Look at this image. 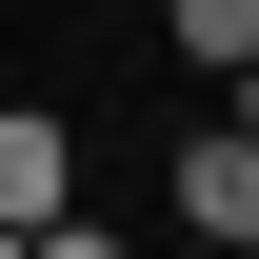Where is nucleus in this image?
Segmentation results:
<instances>
[{"mask_svg":"<svg viewBox=\"0 0 259 259\" xmlns=\"http://www.w3.org/2000/svg\"><path fill=\"white\" fill-rule=\"evenodd\" d=\"M60 199H80V140L40 120V100H0V220L40 239V220H60Z\"/></svg>","mask_w":259,"mask_h":259,"instance_id":"f257e3e1","label":"nucleus"},{"mask_svg":"<svg viewBox=\"0 0 259 259\" xmlns=\"http://www.w3.org/2000/svg\"><path fill=\"white\" fill-rule=\"evenodd\" d=\"M180 220H199V239H259V140H239V120L180 140Z\"/></svg>","mask_w":259,"mask_h":259,"instance_id":"f03ea898","label":"nucleus"},{"mask_svg":"<svg viewBox=\"0 0 259 259\" xmlns=\"http://www.w3.org/2000/svg\"><path fill=\"white\" fill-rule=\"evenodd\" d=\"M160 20H180V60H239V40H259V0H160Z\"/></svg>","mask_w":259,"mask_h":259,"instance_id":"7ed1b4c3","label":"nucleus"},{"mask_svg":"<svg viewBox=\"0 0 259 259\" xmlns=\"http://www.w3.org/2000/svg\"><path fill=\"white\" fill-rule=\"evenodd\" d=\"M220 80H239V140H259V40H239V60H220Z\"/></svg>","mask_w":259,"mask_h":259,"instance_id":"20e7f679","label":"nucleus"},{"mask_svg":"<svg viewBox=\"0 0 259 259\" xmlns=\"http://www.w3.org/2000/svg\"><path fill=\"white\" fill-rule=\"evenodd\" d=\"M0 259H20V220H0Z\"/></svg>","mask_w":259,"mask_h":259,"instance_id":"39448f33","label":"nucleus"},{"mask_svg":"<svg viewBox=\"0 0 259 259\" xmlns=\"http://www.w3.org/2000/svg\"><path fill=\"white\" fill-rule=\"evenodd\" d=\"M239 259H259V239H239Z\"/></svg>","mask_w":259,"mask_h":259,"instance_id":"423d86ee","label":"nucleus"}]
</instances>
